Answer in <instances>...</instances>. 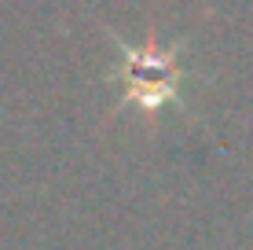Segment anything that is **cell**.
<instances>
[{"instance_id": "cell-1", "label": "cell", "mask_w": 253, "mask_h": 250, "mask_svg": "<svg viewBox=\"0 0 253 250\" xmlns=\"http://www.w3.org/2000/svg\"><path fill=\"white\" fill-rule=\"evenodd\" d=\"M118 48H121V85H125L121 103L136 107L151 122L169 107L184 103V70L176 63V48H162L154 33L147 37L143 48H128L121 41Z\"/></svg>"}]
</instances>
